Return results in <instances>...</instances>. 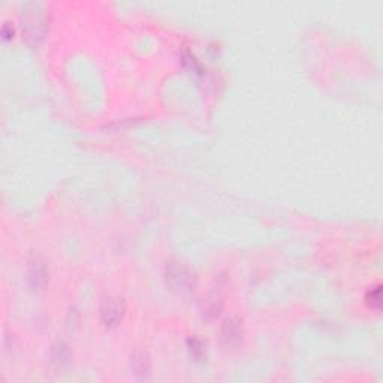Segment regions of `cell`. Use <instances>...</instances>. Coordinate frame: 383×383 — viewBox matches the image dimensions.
<instances>
[{"mask_svg": "<svg viewBox=\"0 0 383 383\" xmlns=\"http://www.w3.org/2000/svg\"><path fill=\"white\" fill-rule=\"evenodd\" d=\"M50 362L59 370L68 369L69 365L72 364V351L71 347H69V344L62 340H57L51 344Z\"/></svg>", "mask_w": 383, "mask_h": 383, "instance_id": "6", "label": "cell"}, {"mask_svg": "<svg viewBox=\"0 0 383 383\" xmlns=\"http://www.w3.org/2000/svg\"><path fill=\"white\" fill-rule=\"evenodd\" d=\"M50 282V271L45 260L33 258L28 267V283L33 292H41Z\"/></svg>", "mask_w": 383, "mask_h": 383, "instance_id": "4", "label": "cell"}, {"mask_svg": "<svg viewBox=\"0 0 383 383\" xmlns=\"http://www.w3.org/2000/svg\"><path fill=\"white\" fill-rule=\"evenodd\" d=\"M129 367H130V373H132V376L136 380H139V382L150 380L152 361H150V356H149V353H147V351L135 349L132 353H130Z\"/></svg>", "mask_w": 383, "mask_h": 383, "instance_id": "5", "label": "cell"}, {"mask_svg": "<svg viewBox=\"0 0 383 383\" xmlns=\"http://www.w3.org/2000/svg\"><path fill=\"white\" fill-rule=\"evenodd\" d=\"M365 304L371 309V310H376L380 311L382 309V286L377 284L371 287V289L367 291L365 293Z\"/></svg>", "mask_w": 383, "mask_h": 383, "instance_id": "7", "label": "cell"}, {"mask_svg": "<svg viewBox=\"0 0 383 383\" xmlns=\"http://www.w3.org/2000/svg\"><path fill=\"white\" fill-rule=\"evenodd\" d=\"M14 33H15L14 25H12L11 23H8V21H6V23L2 25V38H3L5 41L11 39V38H14Z\"/></svg>", "mask_w": 383, "mask_h": 383, "instance_id": "9", "label": "cell"}, {"mask_svg": "<svg viewBox=\"0 0 383 383\" xmlns=\"http://www.w3.org/2000/svg\"><path fill=\"white\" fill-rule=\"evenodd\" d=\"M125 313H126V306H125V301L121 298L107 297L105 300H102L99 307V315H101L102 324L107 328L110 329L117 328L121 324V320H123Z\"/></svg>", "mask_w": 383, "mask_h": 383, "instance_id": "2", "label": "cell"}, {"mask_svg": "<svg viewBox=\"0 0 383 383\" xmlns=\"http://www.w3.org/2000/svg\"><path fill=\"white\" fill-rule=\"evenodd\" d=\"M187 349H189L190 356L195 361H203V358H205V344L199 340V338H196V337L189 338Z\"/></svg>", "mask_w": 383, "mask_h": 383, "instance_id": "8", "label": "cell"}, {"mask_svg": "<svg viewBox=\"0 0 383 383\" xmlns=\"http://www.w3.org/2000/svg\"><path fill=\"white\" fill-rule=\"evenodd\" d=\"M245 338V324L238 316L225 319L220 328V340L226 347H237Z\"/></svg>", "mask_w": 383, "mask_h": 383, "instance_id": "3", "label": "cell"}, {"mask_svg": "<svg viewBox=\"0 0 383 383\" xmlns=\"http://www.w3.org/2000/svg\"><path fill=\"white\" fill-rule=\"evenodd\" d=\"M165 278L171 286V289L178 293H185L194 291L195 277L190 269L180 262H169L165 268Z\"/></svg>", "mask_w": 383, "mask_h": 383, "instance_id": "1", "label": "cell"}]
</instances>
